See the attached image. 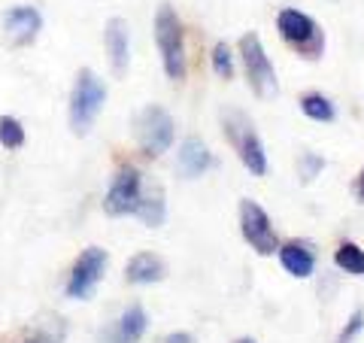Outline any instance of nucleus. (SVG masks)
<instances>
[{
	"label": "nucleus",
	"mask_w": 364,
	"mask_h": 343,
	"mask_svg": "<svg viewBox=\"0 0 364 343\" xmlns=\"http://www.w3.org/2000/svg\"><path fill=\"white\" fill-rule=\"evenodd\" d=\"M107 104V85L97 79L95 70H79L70 88V110H67V119H70V131L76 137H85L95 128V122L100 116V110Z\"/></svg>",
	"instance_id": "obj_1"
},
{
	"label": "nucleus",
	"mask_w": 364,
	"mask_h": 343,
	"mask_svg": "<svg viewBox=\"0 0 364 343\" xmlns=\"http://www.w3.org/2000/svg\"><path fill=\"white\" fill-rule=\"evenodd\" d=\"M155 43H158L164 73L173 83L186 76V31H182V21L170 4H161L155 13Z\"/></svg>",
	"instance_id": "obj_2"
},
{
	"label": "nucleus",
	"mask_w": 364,
	"mask_h": 343,
	"mask_svg": "<svg viewBox=\"0 0 364 343\" xmlns=\"http://www.w3.org/2000/svg\"><path fill=\"white\" fill-rule=\"evenodd\" d=\"M134 134H136V143H140L146 158L164 155L170 146H173V137H176L173 116H170L164 107L149 104L146 110H140V116L134 119Z\"/></svg>",
	"instance_id": "obj_3"
},
{
	"label": "nucleus",
	"mask_w": 364,
	"mask_h": 343,
	"mask_svg": "<svg viewBox=\"0 0 364 343\" xmlns=\"http://www.w3.org/2000/svg\"><path fill=\"white\" fill-rule=\"evenodd\" d=\"M225 134H228V140H231V146L237 149V155H240V162L246 164L249 174L264 176L267 174V155H264V146H261V137L255 134L252 125H249L246 112H240V110L225 112Z\"/></svg>",
	"instance_id": "obj_4"
},
{
	"label": "nucleus",
	"mask_w": 364,
	"mask_h": 343,
	"mask_svg": "<svg viewBox=\"0 0 364 343\" xmlns=\"http://www.w3.org/2000/svg\"><path fill=\"white\" fill-rule=\"evenodd\" d=\"M107 265H109V255L104 253L100 246H88L82 253L76 255L73 268H70V277H67V298L73 301H88L95 295L97 283L104 280L107 273Z\"/></svg>",
	"instance_id": "obj_5"
},
{
	"label": "nucleus",
	"mask_w": 364,
	"mask_h": 343,
	"mask_svg": "<svg viewBox=\"0 0 364 343\" xmlns=\"http://www.w3.org/2000/svg\"><path fill=\"white\" fill-rule=\"evenodd\" d=\"M240 58H243V67H246V76H249L252 91L261 100H270L279 91V83H277V73H273V64L267 58L264 46H261L258 33H243L240 37Z\"/></svg>",
	"instance_id": "obj_6"
},
{
	"label": "nucleus",
	"mask_w": 364,
	"mask_h": 343,
	"mask_svg": "<svg viewBox=\"0 0 364 343\" xmlns=\"http://www.w3.org/2000/svg\"><path fill=\"white\" fill-rule=\"evenodd\" d=\"M277 28H279L282 37H286V43H291L294 49H298V55H304V58L316 61L318 55H322L325 37H322V31H318V25L313 21V16L298 13V9H282V13L277 16Z\"/></svg>",
	"instance_id": "obj_7"
},
{
	"label": "nucleus",
	"mask_w": 364,
	"mask_h": 343,
	"mask_svg": "<svg viewBox=\"0 0 364 343\" xmlns=\"http://www.w3.org/2000/svg\"><path fill=\"white\" fill-rule=\"evenodd\" d=\"M140 194H143V174L134 164H122L116 170V176H112L107 198H104V210L109 216H128L136 210Z\"/></svg>",
	"instance_id": "obj_8"
},
{
	"label": "nucleus",
	"mask_w": 364,
	"mask_h": 343,
	"mask_svg": "<svg viewBox=\"0 0 364 343\" xmlns=\"http://www.w3.org/2000/svg\"><path fill=\"white\" fill-rule=\"evenodd\" d=\"M240 231L246 237V243L252 246L258 255H270V253L279 249V240H277V234H273L264 207L255 204V201H249V198L240 201Z\"/></svg>",
	"instance_id": "obj_9"
},
{
	"label": "nucleus",
	"mask_w": 364,
	"mask_h": 343,
	"mask_svg": "<svg viewBox=\"0 0 364 343\" xmlns=\"http://www.w3.org/2000/svg\"><path fill=\"white\" fill-rule=\"evenodd\" d=\"M0 31H4L9 46L25 49V46H31L40 37L43 16L33 6H9V9H4V16H0Z\"/></svg>",
	"instance_id": "obj_10"
},
{
	"label": "nucleus",
	"mask_w": 364,
	"mask_h": 343,
	"mask_svg": "<svg viewBox=\"0 0 364 343\" xmlns=\"http://www.w3.org/2000/svg\"><path fill=\"white\" fill-rule=\"evenodd\" d=\"M104 46H107V61H109V70L116 79L128 76V67H131V37H128V25L124 19H109L107 21V31H104Z\"/></svg>",
	"instance_id": "obj_11"
},
{
	"label": "nucleus",
	"mask_w": 364,
	"mask_h": 343,
	"mask_svg": "<svg viewBox=\"0 0 364 343\" xmlns=\"http://www.w3.org/2000/svg\"><path fill=\"white\" fill-rule=\"evenodd\" d=\"M146 325H149L146 310L140 304H131V307H124L116 322L100 331L97 343H140V337L146 334Z\"/></svg>",
	"instance_id": "obj_12"
},
{
	"label": "nucleus",
	"mask_w": 364,
	"mask_h": 343,
	"mask_svg": "<svg viewBox=\"0 0 364 343\" xmlns=\"http://www.w3.org/2000/svg\"><path fill=\"white\" fill-rule=\"evenodd\" d=\"M164 277H167V265L155 253H136L128 261V268H124V280L134 285H152V283H161Z\"/></svg>",
	"instance_id": "obj_13"
},
{
	"label": "nucleus",
	"mask_w": 364,
	"mask_h": 343,
	"mask_svg": "<svg viewBox=\"0 0 364 343\" xmlns=\"http://www.w3.org/2000/svg\"><path fill=\"white\" fill-rule=\"evenodd\" d=\"M213 167V155L210 149L203 146L198 137H188V140H182V149H179V174L186 179H198L203 176L207 170Z\"/></svg>",
	"instance_id": "obj_14"
},
{
	"label": "nucleus",
	"mask_w": 364,
	"mask_h": 343,
	"mask_svg": "<svg viewBox=\"0 0 364 343\" xmlns=\"http://www.w3.org/2000/svg\"><path fill=\"white\" fill-rule=\"evenodd\" d=\"M136 216H140L143 225L158 228L164 225V216H167V204H164V189L161 186H143L140 194V204H136Z\"/></svg>",
	"instance_id": "obj_15"
},
{
	"label": "nucleus",
	"mask_w": 364,
	"mask_h": 343,
	"mask_svg": "<svg viewBox=\"0 0 364 343\" xmlns=\"http://www.w3.org/2000/svg\"><path fill=\"white\" fill-rule=\"evenodd\" d=\"M279 261H282V268H286L291 277H298V280L313 277V270H316L313 253L306 246H301V243H282L279 246Z\"/></svg>",
	"instance_id": "obj_16"
},
{
	"label": "nucleus",
	"mask_w": 364,
	"mask_h": 343,
	"mask_svg": "<svg viewBox=\"0 0 364 343\" xmlns=\"http://www.w3.org/2000/svg\"><path fill=\"white\" fill-rule=\"evenodd\" d=\"M301 110H304V116H310L313 122H334V116H337L334 104L325 95H318V91L301 95Z\"/></svg>",
	"instance_id": "obj_17"
},
{
	"label": "nucleus",
	"mask_w": 364,
	"mask_h": 343,
	"mask_svg": "<svg viewBox=\"0 0 364 343\" xmlns=\"http://www.w3.org/2000/svg\"><path fill=\"white\" fill-rule=\"evenodd\" d=\"M25 140H28V134L16 116H0V146L4 149H21Z\"/></svg>",
	"instance_id": "obj_18"
},
{
	"label": "nucleus",
	"mask_w": 364,
	"mask_h": 343,
	"mask_svg": "<svg viewBox=\"0 0 364 343\" xmlns=\"http://www.w3.org/2000/svg\"><path fill=\"white\" fill-rule=\"evenodd\" d=\"M334 261H337V268L346 270V273H355V277H361V273H364V249L352 246V243L340 246L337 255H334Z\"/></svg>",
	"instance_id": "obj_19"
},
{
	"label": "nucleus",
	"mask_w": 364,
	"mask_h": 343,
	"mask_svg": "<svg viewBox=\"0 0 364 343\" xmlns=\"http://www.w3.org/2000/svg\"><path fill=\"white\" fill-rule=\"evenodd\" d=\"M213 70L219 73V79H234V55L228 43H215L213 49Z\"/></svg>",
	"instance_id": "obj_20"
},
{
	"label": "nucleus",
	"mask_w": 364,
	"mask_h": 343,
	"mask_svg": "<svg viewBox=\"0 0 364 343\" xmlns=\"http://www.w3.org/2000/svg\"><path fill=\"white\" fill-rule=\"evenodd\" d=\"M325 167V162L318 155H313V152H304V158H301V179L304 182H310V179H316L318 176V170Z\"/></svg>",
	"instance_id": "obj_21"
},
{
	"label": "nucleus",
	"mask_w": 364,
	"mask_h": 343,
	"mask_svg": "<svg viewBox=\"0 0 364 343\" xmlns=\"http://www.w3.org/2000/svg\"><path fill=\"white\" fill-rule=\"evenodd\" d=\"M21 343H64V334L58 328H37V331H31Z\"/></svg>",
	"instance_id": "obj_22"
},
{
	"label": "nucleus",
	"mask_w": 364,
	"mask_h": 343,
	"mask_svg": "<svg viewBox=\"0 0 364 343\" xmlns=\"http://www.w3.org/2000/svg\"><path fill=\"white\" fill-rule=\"evenodd\" d=\"M361 325H364V316H361V310H355V313H352V319L346 322V328L340 331L337 343H352V340H355V334L361 331Z\"/></svg>",
	"instance_id": "obj_23"
},
{
	"label": "nucleus",
	"mask_w": 364,
	"mask_h": 343,
	"mask_svg": "<svg viewBox=\"0 0 364 343\" xmlns=\"http://www.w3.org/2000/svg\"><path fill=\"white\" fill-rule=\"evenodd\" d=\"M164 343H195V337L186 334V331H176V334H170Z\"/></svg>",
	"instance_id": "obj_24"
},
{
	"label": "nucleus",
	"mask_w": 364,
	"mask_h": 343,
	"mask_svg": "<svg viewBox=\"0 0 364 343\" xmlns=\"http://www.w3.org/2000/svg\"><path fill=\"white\" fill-rule=\"evenodd\" d=\"M355 198L364 204V170L358 174V179H355Z\"/></svg>",
	"instance_id": "obj_25"
},
{
	"label": "nucleus",
	"mask_w": 364,
	"mask_h": 343,
	"mask_svg": "<svg viewBox=\"0 0 364 343\" xmlns=\"http://www.w3.org/2000/svg\"><path fill=\"white\" fill-rule=\"evenodd\" d=\"M237 343H255L252 337H240V340H237Z\"/></svg>",
	"instance_id": "obj_26"
}]
</instances>
